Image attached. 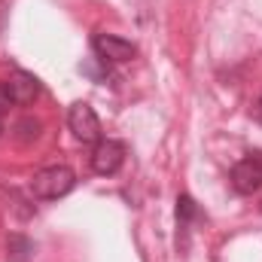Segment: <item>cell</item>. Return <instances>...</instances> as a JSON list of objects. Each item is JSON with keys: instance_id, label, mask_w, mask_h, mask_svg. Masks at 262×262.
Instances as JSON below:
<instances>
[{"instance_id": "obj_1", "label": "cell", "mask_w": 262, "mask_h": 262, "mask_svg": "<svg viewBox=\"0 0 262 262\" xmlns=\"http://www.w3.org/2000/svg\"><path fill=\"white\" fill-rule=\"evenodd\" d=\"M73 186H76V174H73V168H67V165L43 168V171H37L34 180H31V192H34V198H40V201L64 198L67 192H73Z\"/></svg>"}, {"instance_id": "obj_2", "label": "cell", "mask_w": 262, "mask_h": 262, "mask_svg": "<svg viewBox=\"0 0 262 262\" xmlns=\"http://www.w3.org/2000/svg\"><path fill=\"white\" fill-rule=\"evenodd\" d=\"M67 128L73 131V137H76L79 143H98V140H101L98 113H95L85 101H76V104L67 110Z\"/></svg>"}, {"instance_id": "obj_3", "label": "cell", "mask_w": 262, "mask_h": 262, "mask_svg": "<svg viewBox=\"0 0 262 262\" xmlns=\"http://www.w3.org/2000/svg\"><path fill=\"white\" fill-rule=\"evenodd\" d=\"M89 162H92V171H95V174H101V177H113V174L122 168V162H125V146H122L119 140L101 137V140L95 143Z\"/></svg>"}, {"instance_id": "obj_4", "label": "cell", "mask_w": 262, "mask_h": 262, "mask_svg": "<svg viewBox=\"0 0 262 262\" xmlns=\"http://www.w3.org/2000/svg\"><path fill=\"white\" fill-rule=\"evenodd\" d=\"M92 49H95L98 61H104V64H122L137 55V46L125 37H116V34H95Z\"/></svg>"}, {"instance_id": "obj_5", "label": "cell", "mask_w": 262, "mask_h": 262, "mask_svg": "<svg viewBox=\"0 0 262 262\" xmlns=\"http://www.w3.org/2000/svg\"><path fill=\"white\" fill-rule=\"evenodd\" d=\"M232 186L241 195H253L262 186V156L259 152H250L241 162H235V168H232Z\"/></svg>"}, {"instance_id": "obj_6", "label": "cell", "mask_w": 262, "mask_h": 262, "mask_svg": "<svg viewBox=\"0 0 262 262\" xmlns=\"http://www.w3.org/2000/svg\"><path fill=\"white\" fill-rule=\"evenodd\" d=\"M6 89H9V95H12V101L15 104H34L37 98H40V79L34 76V73H28V70H15L9 79H6Z\"/></svg>"}, {"instance_id": "obj_7", "label": "cell", "mask_w": 262, "mask_h": 262, "mask_svg": "<svg viewBox=\"0 0 262 262\" xmlns=\"http://www.w3.org/2000/svg\"><path fill=\"white\" fill-rule=\"evenodd\" d=\"M31 256H34V241L25 238V235H18V232H12L6 238V259L9 262H28Z\"/></svg>"}, {"instance_id": "obj_8", "label": "cell", "mask_w": 262, "mask_h": 262, "mask_svg": "<svg viewBox=\"0 0 262 262\" xmlns=\"http://www.w3.org/2000/svg\"><path fill=\"white\" fill-rule=\"evenodd\" d=\"M15 137L21 140V143H31V140H37L40 137V122L34 119V116H25V119H18L15 122Z\"/></svg>"}, {"instance_id": "obj_9", "label": "cell", "mask_w": 262, "mask_h": 262, "mask_svg": "<svg viewBox=\"0 0 262 262\" xmlns=\"http://www.w3.org/2000/svg\"><path fill=\"white\" fill-rule=\"evenodd\" d=\"M192 216H195V201L189 195H180L177 198V220H180V226H186Z\"/></svg>"}, {"instance_id": "obj_10", "label": "cell", "mask_w": 262, "mask_h": 262, "mask_svg": "<svg viewBox=\"0 0 262 262\" xmlns=\"http://www.w3.org/2000/svg\"><path fill=\"white\" fill-rule=\"evenodd\" d=\"M15 101H12V95H9V89H6V82H0V116L3 113H9V107H12Z\"/></svg>"}, {"instance_id": "obj_11", "label": "cell", "mask_w": 262, "mask_h": 262, "mask_svg": "<svg viewBox=\"0 0 262 262\" xmlns=\"http://www.w3.org/2000/svg\"><path fill=\"white\" fill-rule=\"evenodd\" d=\"M253 116H256V122L262 125V98L256 101V107H253Z\"/></svg>"}, {"instance_id": "obj_12", "label": "cell", "mask_w": 262, "mask_h": 262, "mask_svg": "<svg viewBox=\"0 0 262 262\" xmlns=\"http://www.w3.org/2000/svg\"><path fill=\"white\" fill-rule=\"evenodd\" d=\"M0 134H3V119H0Z\"/></svg>"}]
</instances>
